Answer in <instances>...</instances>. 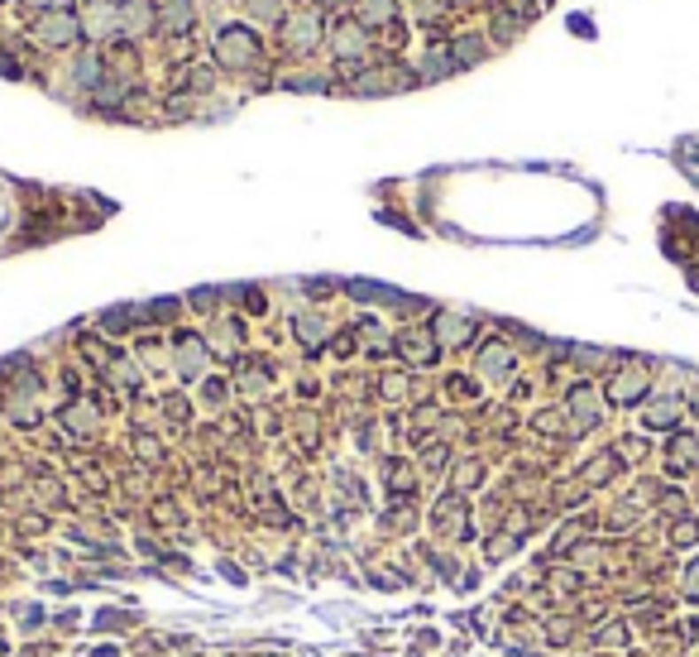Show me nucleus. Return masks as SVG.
<instances>
[{"mask_svg": "<svg viewBox=\"0 0 699 657\" xmlns=\"http://www.w3.org/2000/svg\"><path fill=\"white\" fill-rule=\"evenodd\" d=\"M216 53L225 67H254L259 63V34L250 25H221Z\"/></svg>", "mask_w": 699, "mask_h": 657, "instance_id": "nucleus-1", "label": "nucleus"}, {"mask_svg": "<svg viewBox=\"0 0 699 657\" xmlns=\"http://www.w3.org/2000/svg\"><path fill=\"white\" fill-rule=\"evenodd\" d=\"M34 29H39V39L49 43V49H73L82 34H87V29H82L77 10H43V20Z\"/></svg>", "mask_w": 699, "mask_h": 657, "instance_id": "nucleus-2", "label": "nucleus"}, {"mask_svg": "<svg viewBox=\"0 0 699 657\" xmlns=\"http://www.w3.org/2000/svg\"><path fill=\"white\" fill-rule=\"evenodd\" d=\"M173 365H177V374H183L187 384H197L201 374H206V341H201V336H177Z\"/></svg>", "mask_w": 699, "mask_h": 657, "instance_id": "nucleus-3", "label": "nucleus"}, {"mask_svg": "<svg viewBox=\"0 0 699 657\" xmlns=\"http://www.w3.org/2000/svg\"><path fill=\"white\" fill-rule=\"evenodd\" d=\"M82 29H87L91 39H115V34H120V5H111V0H87Z\"/></svg>", "mask_w": 699, "mask_h": 657, "instance_id": "nucleus-4", "label": "nucleus"}, {"mask_svg": "<svg viewBox=\"0 0 699 657\" xmlns=\"http://www.w3.org/2000/svg\"><path fill=\"white\" fill-rule=\"evenodd\" d=\"M283 34H288L292 53H312L316 43H322V15H316V10H302V15H292L288 25H283Z\"/></svg>", "mask_w": 699, "mask_h": 657, "instance_id": "nucleus-5", "label": "nucleus"}, {"mask_svg": "<svg viewBox=\"0 0 699 657\" xmlns=\"http://www.w3.org/2000/svg\"><path fill=\"white\" fill-rule=\"evenodd\" d=\"M431 336H436V346H441V350H450V346H470V336H475V322H470L465 312H436Z\"/></svg>", "mask_w": 699, "mask_h": 657, "instance_id": "nucleus-6", "label": "nucleus"}, {"mask_svg": "<svg viewBox=\"0 0 699 657\" xmlns=\"http://www.w3.org/2000/svg\"><path fill=\"white\" fill-rule=\"evenodd\" d=\"M513 370H517V356L503 341H489V346L479 350V374H484V379L503 384V379H513Z\"/></svg>", "mask_w": 699, "mask_h": 657, "instance_id": "nucleus-7", "label": "nucleus"}, {"mask_svg": "<svg viewBox=\"0 0 699 657\" xmlns=\"http://www.w3.org/2000/svg\"><path fill=\"white\" fill-rule=\"evenodd\" d=\"M153 25H159L153 0H120V34H149Z\"/></svg>", "mask_w": 699, "mask_h": 657, "instance_id": "nucleus-8", "label": "nucleus"}, {"mask_svg": "<svg viewBox=\"0 0 699 657\" xmlns=\"http://www.w3.org/2000/svg\"><path fill=\"white\" fill-rule=\"evenodd\" d=\"M330 49H336L340 63H364V53H369V39H364L360 25H340L330 34Z\"/></svg>", "mask_w": 699, "mask_h": 657, "instance_id": "nucleus-9", "label": "nucleus"}, {"mask_svg": "<svg viewBox=\"0 0 699 657\" xmlns=\"http://www.w3.org/2000/svg\"><path fill=\"white\" fill-rule=\"evenodd\" d=\"M565 408L575 413L579 427H594V422L603 418V408H599V389H594V384H575L571 398H565Z\"/></svg>", "mask_w": 699, "mask_h": 657, "instance_id": "nucleus-10", "label": "nucleus"}, {"mask_svg": "<svg viewBox=\"0 0 699 657\" xmlns=\"http://www.w3.org/2000/svg\"><path fill=\"white\" fill-rule=\"evenodd\" d=\"M398 350H402L408 360H417V365H436V356H441V346H436L431 332H408V336H398Z\"/></svg>", "mask_w": 699, "mask_h": 657, "instance_id": "nucleus-11", "label": "nucleus"}, {"mask_svg": "<svg viewBox=\"0 0 699 657\" xmlns=\"http://www.w3.org/2000/svg\"><path fill=\"white\" fill-rule=\"evenodd\" d=\"M642 394H647V370H627V374H618V379L609 384L613 403H637Z\"/></svg>", "mask_w": 699, "mask_h": 657, "instance_id": "nucleus-12", "label": "nucleus"}, {"mask_svg": "<svg viewBox=\"0 0 699 657\" xmlns=\"http://www.w3.org/2000/svg\"><path fill=\"white\" fill-rule=\"evenodd\" d=\"M159 20H163L173 34H183V29L197 25V10H192V0H163V5H159Z\"/></svg>", "mask_w": 699, "mask_h": 657, "instance_id": "nucleus-13", "label": "nucleus"}, {"mask_svg": "<svg viewBox=\"0 0 699 657\" xmlns=\"http://www.w3.org/2000/svg\"><path fill=\"white\" fill-rule=\"evenodd\" d=\"M292 332H298V341H302L307 350H316V346L326 341V332H330V326H326V317L307 312V317H298V322H292Z\"/></svg>", "mask_w": 699, "mask_h": 657, "instance_id": "nucleus-14", "label": "nucleus"}, {"mask_svg": "<svg viewBox=\"0 0 699 657\" xmlns=\"http://www.w3.org/2000/svg\"><path fill=\"white\" fill-rule=\"evenodd\" d=\"M73 82H77V87H101V82H105L101 53H82L77 63H73Z\"/></svg>", "mask_w": 699, "mask_h": 657, "instance_id": "nucleus-15", "label": "nucleus"}, {"mask_svg": "<svg viewBox=\"0 0 699 657\" xmlns=\"http://www.w3.org/2000/svg\"><path fill=\"white\" fill-rule=\"evenodd\" d=\"M690 461H699V437H695V432H680V437L671 442V471L685 475V465H690Z\"/></svg>", "mask_w": 699, "mask_h": 657, "instance_id": "nucleus-16", "label": "nucleus"}, {"mask_svg": "<svg viewBox=\"0 0 699 657\" xmlns=\"http://www.w3.org/2000/svg\"><path fill=\"white\" fill-rule=\"evenodd\" d=\"M484 53H489V43L475 39V34H465V39H455V43H450V58H455L460 67H475Z\"/></svg>", "mask_w": 699, "mask_h": 657, "instance_id": "nucleus-17", "label": "nucleus"}, {"mask_svg": "<svg viewBox=\"0 0 699 657\" xmlns=\"http://www.w3.org/2000/svg\"><path fill=\"white\" fill-rule=\"evenodd\" d=\"M450 67H455V58H450V49H431V53L422 58V73H417V77H422V82H436V77H446Z\"/></svg>", "mask_w": 699, "mask_h": 657, "instance_id": "nucleus-18", "label": "nucleus"}, {"mask_svg": "<svg viewBox=\"0 0 699 657\" xmlns=\"http://www.w3.org/2000/svg\"><path fill=\"white\" fill-rule=\"evenodd\" d=\"M63 422H67V432H77V437H91V432H97V413H91L87 403H73L63 413Z\"/></svg>", "mask_w": 699, "mask_h": 657, "instance_id": "nucleus-19", "label": "nucleus"}, {"mask_svg": "<svg viewBox=\"0 0 699 657\" xmlns=\"http://www.w3.org/2000/svg\"><path fill=\"white\" fill-rule=\"evenodd\" d=\"M675 418H680V398H656L647 408V427H671Z\"/></svg>", "mask_w": 699, "mask_h": 657, "instance_id": "nucleus-20", "label": "nucleus"}, {"mask_svg": "<svg viewBox=\"0 0 699 657\" xmlns=\"http://www.w3.org/2000/svg\"><path fill=\"white\" fill-rule=\"evenodd\" d=\"M393 0H360V25H388L393 20Z\"/></svg>", "mask_w": 699, "mask_h": 657, "instance_id": "nucleus-21", "label": "nucleus"}, {"mask_svg": "<svg viewBox=\"0 0 699 657\" xmlns=\"http://www.w3.org/2000/svg\"><path fill=\"white\" fill-rule=\"evenodd\" d=\"M254 25H283V0H250Z\"/></svg>", "mask_w": 699, "mask_h": 657, "instance_id": "nucleus-22", "label": "nucleus"}, {"mask_svg": "<svg viewBox=\"0 0 699 657\" xmlns=\"http://www.w3.org/2000/svg\"><path fill=\"white\" fill-rule=\"evenodd\" d=\"M115 384H120V389H129V394L139 389V374H135V365H129V360H115Z\"/></svg>", "mask_w": 699, "mask_h": 657, "instance_id": "nucleus-23", "label": "nucleus"}, {"mask_svg": "<svg viewBox=\"0 0 699 657\" xmlns=\"http://www.w3.org/2000/svg\"><path fill=\"white\" fill-rule=\"evenodd\" d=\"M685 595L699 600V561H690V571H685Z\"/></svg>", "mask_w": 699, "mask_h": 657, "instance_id": "nucleus-24", "label": "nucleus"}, {"mask_svg": "<svg viewBox=\"0 0 699 657\" xmlns=\"http://www.w3.org/2000/svg\"><path fill=\"white\" fill-rule=\"evenodd\" d=\"M225 394H230V389H225V384H221V379H206V398H211V403H221V398H225Z\"/></svg>", "mask_w": 699, "mask_h": 657, "instance_id": "nucleus-25", "label": "nucleus"}, {"mask_svg": "<svg viewBox=\"0 0 699 657\" xmlns=\"http://www.w3.org/2000/svg\"><path fill=\"white\" fill-rule=\"evenodd\" d=\"M384 389H388V398H402V389H408V379H398V374H393V379H384Z\"/></svg>", "mask_w": 699, "mask_h": 657, "instance_id": "nucleus-26", "label": "nucleus"}, {"mask_svg": "<svg viewBox=\"0 0 699 657\" xmlns=\"http://www.w3.org/2000/svg\"><path fill=\"white\" fill-rule=\"evenodd\" d=\"M39 5H49V10H67V0H39Z\"/></svg>", "mask_w": 699, "mask_h": 657, "instance_id": "nucleus-27", "label": "nucleus"}, {"mask_svg": "<svg viewBox=\"0 0 699 657\" xmlns=\"http://www.w3.org/2000/svg\"><path fill=\"white\" fill-rule=\"evenodd\" d=\"M322 5H346V0H322Z\"/></svg>", "mask_w": 699, "mask_h": 657, "instance_id": "nucleus-28", "label": "nucleus"}]
</instances>
